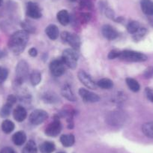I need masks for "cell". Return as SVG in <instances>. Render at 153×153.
Segmentation results:
<instances>
[{
    "mask_svg": "<svg viewBox=\"0 0 153 153\" xmlns=\"http://www.w3.org/2000/svg\"><path fill=\"white\" fill-rule=\"evenodd\" d=\"M80 6L81 8H86V9H91L92 8V3L90 0H81Z\"/></svg>",
    "mask_w": 153,
    "mask_h": 153,
    "instance_id": "obj_34",
    "label": "cell"
},
{
    "mask_svg": "<svg viewBox=\"0 0 153 153\" xmlns=\"http://www.w3.org/2000/svg\"><path fill=\"white\" fill-rule=\"evenodd\" d=\"M57 19L62 26H66L70 22V15L66 10H61L57 14Z\"/></svg>",
    "mask_w": 153,
    "mask_h": 153,
    "instance_id": "obj_18",
    "label": "cell"
},
{
    "mask_svg": "<svg viewBox=\"0 0 153 153\" xmlns=\"http://www.w3.org/2000/svg\"><path fill=\"white\" fill-rule=\"evenodd\" d=\"M62 59L65 65L71 69H74L77 65L78 53L74 49H66L63 51Z\"/></svg>",
    "mask_w": 153,
    "mask_h": 153,
    "instance_id": "obj_2",
    "label": "cell"
},
{
    "mask_svg": "<svg viewBox=\"0 0 153 153\" xmlns=\"http://www.w3.org/2000/svg\"><path fill=\"white\" fill-rule=\"evenodd\" d=\"M40 150L42 153H52L55 150V145L52 142H45L40 146Z\"/></svg>",
    "mask_w": 153,
    "mask_h": 153,
    "instance_id": "obj_21",
    "label": "cell"
},
{
    "mask_svg": "<svg viewBox=\"0 0 153 153\" xmlns=\"http://www.w3.org/2000/svg\"><path fill=\"white\" fill-rule=\"evenodd\" d=\"M0 153H15V152L14 151L12 148H10V147H5V148H3Z\"/></svg>",
    "mask_w": 153,
    "mask_h": 153,
    "instance_id": "obj_37",
    "label": "cell"
},
{
    "mask_svg": "<svg viewBox=\"0 0 153 153\" xmlns=\"http://www.w3.org/2000/svg\"><path fill=\"white\" fill-rule=\"evenodd\" d=\"M126 83H127L129 89L131 91H133L134 92H138L140 90V89L139 83L133 78H131V77L126 78Z\"/></svg>",
    "mask_w": 153,
    "mask_h": 153,
    "instance_id": "obj_20",
    "label": "cell"
},
{
    "mask_svg": "<svg viewBox=\"0 0 153 153\" xmlns=\"http://www.w3.org/2000/svg\"><path fill=\"white\" fill-rule=\"evenodd\" d=\"M59 153H65V152H59Z\"/></svg>",
    "mask_w": 153,
    "mask_h": 153,
    "instance_id": "obj_42",
    "label": "cell"
},
{
    "mask_svg": "<svg viewBox=\"0 0 153 153\" xmlns=\"http://www.w3.org/2000/svg\"><path fill=\"white\" fill-rule=\"evenodd\" d=\"M2 129L3 132L5 134H10L12 132L14 129V124L11 121V120H5L2 122Z\"/></svg>",
    "mask_w": 153,
    "mask_h": 153,
    "instance_id": "obj_24",
    "label": "cell"
},
{
    "mask_svg": "<svg viewBox=\"0 0 153 153\" xmlns=\"http://www.w3.org/2000/svg\"><path fill=\"white\" fill-rule=\"evenodd\" d=\"M44 100L49 103H54L58 101V98H57V96L55 94L48 93V92L44 95Z\"/></svg>",
    "mask_w": 153,
    "mask_h": 153,
    "instance_id": "obj_30",
    "label": "cell"
},
{
    "mask_svg": "<svg viewBox=\"0 0 153 153\" xmlns=\"http://www.w3.org/2000/svg\"><path fill=\"white\" fill-rule=\"evenodd\" d=\"M26 14L29 17L33 19H38L42 17V11H41L40 8L34 2H29L27 4V8H26Z\"/></svg>",
    "mask_w": 153,
    "mask_h": 153,
    "instance_id": "obj_11",
    "label": "cell"
},
{
    "mask_svg": "<svg viewBox=\"0 0 153 153\" xmlns=\"http://www.w3.org/2000/svg\"><path fill=\"white\" fill-rule=\"evenodd\" d=\"M120 58L126 61L134 62H140L147 60V56L145 54L134 51H121Z\"/></svg>",
    "mask_w": 153,
    "mask_h": 153,
    "instance_id": "obj_3",
    "label": "cell"
},
{
    "mask_svg": "<svg viewBox=\"0 0 153 153\" xmlns=\"http://www.w3.org/2000/svg\"><path fill=\"white\" fill-rule=\"evenodd\" d=\"M101 32L104 38L108 40H113L115 38H117L119 35L117 31L110 25H104L101 29Z\"/></svg>",
    "mask_w": 153,
    "mask_h": 153,
    "instance_id": "obj_12",
    "label": "cell"
},
{
    "mask_svg": "<svg viewBox=\"0 0 153 153\" xmlns=\"http://www.w3.org/2000/svg\"><path fill=\"white\" fill-rule=\"evenodd\" d=\"M47 35L51 38V40H56L59 35V31L56 25H49L45 29Z\"/></svg>",
    "mask_w": 153,
    "mask_h": 153,
    "instance_id": "obj_15",
    "label": "cell"
},
{
    "mask_svg": "<svg viewBox=\"0 0 153 153\" xmlns=\"http://www.w3.org/2000/svg\"><path fill=\"white\" fill-rule=\"evenodd\" d=\"M62 40L65 43H68L72 49L77 50L80 47V39L75 34H71L68 32H63L61 35Z\"/></svg>",
    "mask_w": 153,
    "mask_h": 153,
    "instance_id": "obj_5",
    "label": "cell"
},
{
    "mask_svg": "<svg viewBox=\"0 0 153 153\" xmlns=\"http://www.w3.org/2000/svg\"><path fill=\"white\" fill-rule=\"evenodd\" d=\"M140 6L144 14L148 16L153 15V2L152 0H141Z\"/></svg>",
    "mask_w": 153,
    "mask_h": 153,
    "instance_id": "obj_14",
    "label": "cell"
},
{
    "mask_svg": "<svg viewBox=\"0 0 153 153\" xmlns=\"http://www.w3.org/2000/svg\"><path fill=\"white\" fill-rule=\"evenodd\" d=\"M97 86L104 89H110L113 86V83L111 80L108 78H103L98 80Z\"/></svg>",
    "mask_w": 153,
    "mask_h": 153,
    "instance_id": "obj_22",
    "label": "cell"
},
{
    "mask_svg": "<svg viewBox=\"0 0 153 153\" xmlns=\"http://www.w3.org/2000/svg\"><path fill=\"white\" fill-rule=\"evenodd\" d=\"M69 1H70V2H76V0H69Z\"/></svg>",
    "mask_w": 153,
    "mask_h": 153,
    "instance_id": "obj_41",
    "label": "cell"
},
{
    "mask_svg": "<svg viewBox=\"0 0 153 153\" xmlns=\"http://www.w3.org/2000/svg\"><path fill=\"white\" fill-rule=\"evenodd\" d=\"M28 74H29V66L26 62L23 60L19 62L16 68V74H17L16 83L21 84L28 76Z\"/></svg>",
    "mask_w": 153,
    "mask_h": 153,
    "instance_id": "obj_4",
    "label": "cell"
},
{
    "mask_svg": "<svg viewBox=\"0 0 153 153\" xmlns=\"http://www.w3.org/2000/svg\"><path fill=\"white\" fill-rule=\"evenodd\" d=\"M60 141L64 146H71L74 143V136L73 134H63L60 137Z\"/></svg>",
    "mask_w": 153,
    "mask_h": 153,
    "instance_id": "obj_19",
    "label": "cell"
},
{
    "mask_svg": "<svg viewBox=\"0 0 153 153\" xmlns=\"http://www.w3.org/2000/svg\"><path fill=\"white\" fill-rule=\"evenodd\" d=\"M37 146L33 140H29L25 146L23 153H37Z\"/></svg>",
    "mask_w": 153,
    "mask_h": 153,
    "instance_id": "obj_25",
    "label": "cell"
},
{
    "mask_svg": "<svg viewBox=\"0 0 153 153\" xmlns=\"http://www.w3.org/2000/svg\"><path fill=\"white\" fill-rule=\"evenodd\" d=\"M140 28V23L137 21H131L130 23H128L127 26V30L129 33L131 34H134L135 32H137L138 31V29Z\"/></svg>",
    "mask_w": 153,
    "mask_h": 153,
    "instance_id": "obj_28",
    "label": "cell"
},
{
    "mask_svg": "<svg viewBox=\"0 0 153 153\" xmlns=\"http://www.w3.org/2000/svg\"><path fill=\"white\" fill-rule=\"evenodd\" d=\"M143 76L145 78L149 79L153 77V66L147 68L143 73Z\"/></svg>",
    "mask_w": 153,
    "mask_h": 153,
    "instance_id": "obj_33",
    "label": "cell"
},
{
    "mask_svg": "<svg viewBox=\"0 0 153 153\" xmlns=\"http://www.w3.org/2000/svg\"><path fill=\"white\" fill-rule=\"evenodd\" d=\"M8 75V71L6 68L3 67H0V84H2L5 81Z\"/></svg>",
    "mask_w": 153,
    "mask_h": 153,
    "instance_id": "obj_31",
    "label": "cell"
},
{
    "mask_svg": "<svg viewBox=\"0 0 153 153\" xmlns=\"http://www.w3.org/2000/svg\"><path fill=\"white\" fill-rule=\"evenodd\" d=\"M42 80V74L38 71H35L30 75V81L33 86H37Z\"/></svg>",
    "mask_w": 153,
    "mask_h": 153,
    "instance_id": "obj_26",
    "label": "cell"
},
{
    "mask_svg": "<svg viewBox=\"0 0 153 153\" xmlns=\"http://www.w3.org/2000/svg\"><path fill=\"white\" fill-rule=\"evenodd\" d=\"M26 135L23 131H17L13 135L12 141L17 146H21L26 142Z\"/></svg>",
    "mask_w": 153,
    "mask_h": 153,
    "instance_id": "obj_17",
    "label": "cell"
},
{
    "mask_svg": "<svg viewBox=\"0 0 153 153\" xmlns=\"http://www.w3.org/2000/svg\"><path fill=\"white\" fill-rule=\"evenodd\" d=\"M28 41H29V34L26 31H17L10 38L8 47L14 53L20 54L24 51Z\"/></svg>",
    "mask_w": 153,
    "mask_h": 153,
    "instance_id": "obj_1",
    "label": "cell"
},
{
    "mask_svg": "<svg viewBox=\"0 0 153 153\" xmlns=\"http://www.w3.org/2000/svg\"><path fill=\"white\" fill-rule=\"evenodd\" d=\"M11 108H12V105L6 103L0 110V117H2V118L8 117L10 115V113H11Z\"/></svg>",
    "mask_w": 153,
    "mask_h": 153,
    "instance_id": "obj_27",
    "label": "cell"
},
{
    "mask_svg": "<svg viewBox=\"0 0 153 153\" xmlns=\"http://www.w3.org/2000/svg\"><path fill=\"white\" fill-rule=\"evenodd\" d=\"M61 130L62 126L59 120L58 119H55L47 127L46 130H45V134L49 137H56L61 132Z\"/></svg>",
    "mask_w": 153,
    "mask_h": 153,
    "instance_id": "obj_9",
    "label": "cell"
},
{
    "mask_svg": "<svg viewBox=\"0 0 153 153\" xmlns=\"http://www.w3.org/2000/svg\"><path fill=\"white\" fill-rule=\"evenodd\" d=\"M16 101H17V98H16L14 95H10L8 97V98H7L6 103H8V104H11V105L13 106L14 104H15Z\"/></svg>",
    "mask_w": 153,
    "mask_h": 153,
    "instance_id": "obj_36",
    "label": "cell"
},
{
    "mask_svg": "<svg viewBox=\"0 0 153 153\" xmlns=\"http://www.w3.org/2000/svg\"><path fill=\"white\" fill-rule=\"evenodd\" d=\"M2 0H0V6L2 5Z\"/></svg>",
    "mask_w": 153,
    "mask_h": 153,
    "instance_id": "obj_40",
    "label": "cell"
},
{
    "mask_svg": "<svg viewBox=\"0 0 153 153\" xmlns=\"http://www.w3.org/2000/svg\"><path fill=\"white\" fill-rule=\"evenodd\" d=\"M15 153H16V152H15Z\"/></svg>",
    "mask_w": 153,
    "mask_h": 153,
    "instance_id": "obj_43",
    "label": "cell"
},
{
    "mask_svg": "<svg viewBox=\"0 0 153 153\" xmlns=\"http://www.w3.org/2000/svg\"><path fill=\"white\" fill-rule=\"evenodd\" d=\"M149 22H150V24L152 26H153V15L149 16Z\"/></svg>",
    "mask_w": 153,
    "mask_h": 153,
    "instance_id": "obj_39",
    "label": "cell"
},
{
    "mask_svg": "<svg viewBox=\"0 0 153 153\" xmlns=\"http://www.w3.org/2000/svg\"><path fill=\"white\" fill-rule=\"evenodd\" d=\"M147 30L146 29L143 27H140L137 32H135L134 34H133V38L135 41H140L146 35V34Z\"/></svg>",
    "mask_w": 153,
    "mask_h": 153,
    "instance_id": "obj_29",
    "label": "cell"
},
{
    "mask_svg": "<svg viewBox=\"0 0 153 153\" xmlns=\"http://www.w3.org/2000/svg\"><path fill=\"white\" fill-rule=\"evenodd\" d=\"M50 70L51 74L55 76H60L65 72V63L62 59H55L50 65Z\"/></svg>",
    "mask_w": 153,
    "mask_h": 153,
    "instance_id": "obj_7",
    "label": "cell"
},
{
    "mask_svg": "<svg viewBox=\"0 0 153 153\" xmlns=\"http://www.w3.org/2000/svg\"><path fill=\"white\" fill-rule=\"evenodd\" d=\"M79 95L83 98V101H86V102L95 103L100 101V97L98 95L87 90V89H83V88L80 89V90H79Z\"/></svg>",
    "mask_w": 153,
    "mask_h": 153,
    "instance_id": "obj_10",
    "label": "cell"
},
{
    "mask_svg": "<svg viewBox=\"0 0 153 153\" xmlns=\"http://www.w3.org/2000/svg\"><path fill=\"white\" fill-rule=\"evenodd\" d=\"M120 54H121V51H117V50H113L110 51L108 54V58L110 59H114L120 58Z\"/></svg>",
    "mask_w": 153,
    "mask_h": 153,
    "instance_id": "obj_32",
    "label": "cell"
},
{
    "mask_svg": "<svg viewBox=\"0 0 153 153\" xmlns=\"http://www.w3.org/2000/svg\"><path fill=\"white\" fill-rule=\"evenodd\" d=\"M48 118V114L45 110H35L29 116V122L32 125H39L45 121Z\"/></svg>",
    "mask_w": 153,
    "mask_h": 153,
    "instance_id": "obj_6",
    "label": "cell"
},
{
    "mask_svg": "<svg viewBox=\"0 0 153 153\" xmlns=\"http://www.w3.org/2000/svg\"><path fill=\"white\" fill-rule=\"evenodd\" d=\"M29 54L32 57H35L37 54H38V51H37V50L35 48H32L29 51Z\"/></svg>",
    "mask_w": 153,
    "mask_h": 153,
    "instance_id": "obj_38",
    "label": "cell"
},
{
    "mask_svg": "<svg viewBox=\"0 0 153 153\" xmlns=\"http://www.w3.org/2000/svg\"><path fill=\"white\" fill-rule=\"evenodd\" d=\"M143 133L146 137L153 138V122L152 123H147L143 126Z\"/></svg>",
    "mask_w": 153,
    "mask_h": 153,
    "instance_id": "obj_23",
    "label": "cell"
},
{
    "mask_svg": "<svg viewBox=\"0 0 153 153\" xmlns=\"http://www.w3.org/2000/svg\"><path fill=\"white\" fill-rule=\"evenodd\" d=\"M13 116H14V118L16 121L20 123V122L24 121L25 119L26 118L27 113H26V110H25L24 107H23L22 106H17L13 112Z\"/></svg>",
    "mask_w": 153,
    "mask_h": 153,
    "instance_id": "obj_13",
    "label": "cell"
},
{
    "mask_svg": "<svg viewBox=\"0 0 153 153\" xmlns=\"http://www.w3.org/2000/svg\"><path fill=\"white\" fill-rule=\"evenodd\" d=\"M61 92H62V95L65 98H67L68 100H69V101H76V97H75L74 94L70 85L68 84L64 85L62 89Z\"/></svg>",
    "mask_w": 153,
    "mask_h": 153,
    "instance_id": "obj_16",
    "label": "cell"
},
{
    "mask_svg": "<svg viewBox=\"0 0 153 153\" xmlns=\"http://www.w3.org/2000/svg\"><path fill=\"white\" fill-rule=\"evenodd\" d=\"M146 95L147 98L150 101L153 102V89H150V88H146L145 90Z\"/></svg>",
    "mask_w": 153,
    "mask_h": 153,
    "instance_id": "obj_35",
    "label": "cell"
},
{
    "mask_svg": "<svg viewBox=\"0 0 153 153\" xmlns=\"http://www.w3.org/2000/svg\"><path fill=\"white\" fill-rule=\"evenodd\" d=\"M78 75V78L80 80V81L85 86H86L89 89H95L97 88V83H95L93 81V80L92 79L90 76L86 73L84 71L81 70L78 72L77 74Z\"/></svg>",
    "mask_w": 153,
    "mask_h": 153,
    "instance_id": "obj_8",
    "label": "cell"
}]
</instances>
